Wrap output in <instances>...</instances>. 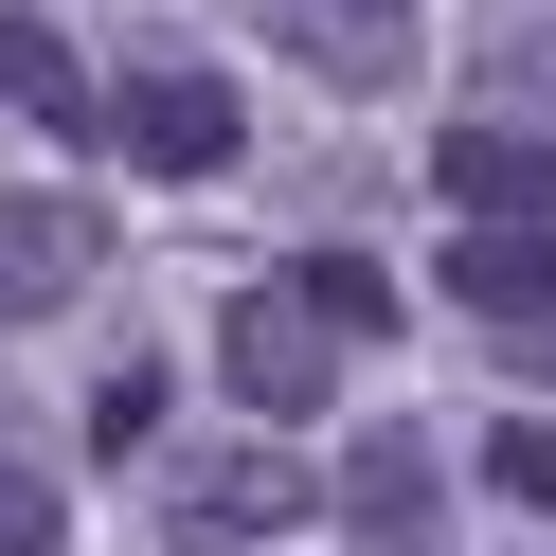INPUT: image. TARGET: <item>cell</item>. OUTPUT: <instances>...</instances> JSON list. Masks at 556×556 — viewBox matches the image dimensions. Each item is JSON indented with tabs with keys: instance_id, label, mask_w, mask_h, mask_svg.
Instances as JSON below:
<instances>
[{
	"instance_id": "1",
	"label": "cell",
	"mask_w": 556,
	"mask_h": 556,
	"mask_svg": "<svg viewBox=\"0 0 556 556\" xmlns=\"http://www.w3.org/2000/svg\"><path fill=\"white\" fill-rule=\"evenodd\" d=\"M144 520L180 556H252V539H305L324 484H305L288 431H216V448H162V467H144Z\"/></svg>"
},
{
	"instance_id": "2",
	"label": "cell",
	"mask_w": 556,
	"mask_h": 556,
	"mask_svg": "<svg viewBox=\"0 0 556 556\" xmlns=\"http://www.w3.org/2000/svg\"><path fill=\"white\" fill-rule=\"evenodd\" d=\"M233 144H252V90H233V73H198V54H126V73H109V162L216 180Z\"/></svg>"
},
{
	"instance_id": "3",
	"label": "cell",
	"mask_w": 556,
	"mask_h": 556,
	"mask_svg": "<svg viewBox=\"0 0 556 556\" xmlns=\"http://www.w3.org/2000/svg\"><path fill=\"white\" fill-rule=\"evenodd\" d=\"M216 377H233V431H305L324 377H341V341L305 324L288 288H233V305H216Z\"/></svg>"
},
{
	"instance_id": "4",
	"label": "cell",
	"mask_w": 556,
	"mask_h": 556,
	"mask_svg": "<svg viewBox=\"0 0 556 556\" xmlns=\"http://www.w3.org/2000/svg\"><path fill=\"white\" fill-rule=\"evenodd\" d=\"M431 198L467 233H556V126H503V109L431 126Z\"/></svg>"
},
{
	"instance_id": "5",
	"label": "cell",
	"mask_w": 556,
	"mask_h": 556,
	"mask_svg": "<svg viewBox=\"0 0 556 556\" xmlns=\"http://www.w3.org/2000/svg\"><path fill=\"white\" fill-rule=\"evenodd\" d=\"M90 269H109V216H90V198H54V180H0V324H54Z\"/></svg>"
},
{
	"instance_id": "6",
	"label": "cell",
	"mask_w": 556,
	"mask_h": 556,
	"mask_svg": "<svg viewBox=\"0 0 556 556\" xmlns=\"http://www.w3.org/2000/svg\"><path fill=\"white\" fill-rule=\"evenodd\" d=\"M0 109L54 126V144H109V73H90L54 18H18V0H0Z\"/></svg>"
},
{
	"instance_id": "7",
	"label": "cell",
	"mask_w": 556,
	"mask_h": 556,
	"mask_svg": "<svg viewBox=\"0 0 556 556\" xmlns=\"http://www.w3.org/2000/svg\"><path fill=\"white\" fill-rule=\"evenodd\" d=\"M252 18L305 73H359V90H395V54H413V0H252Z\"/></svg>"
},
{
	"instance_id": "8",
	"label": "cell",
	"mask_w": 556,
	"mask_h": 556,
	"mask_svg": "<svg viewBox=\"0 0 556 556\" xmlns=\"http://www.w3.org/2000/svg\"><path fill=\"white\" fill-rule=\"evenodd\" d=\"M448 305L503 324V341H556V233H467L448 252Z\"/></svg>"
},
{
	"instance_id": "9",
	"label": "cell",
	"mask_w": 556,
	"mask_h": 556,
	"mask_svg": "<svg viewBox=\"0 0 556 556\" xmlns=\"http://www.w3.org/2000/svg\"><path fill=\"white\" fill-rule=\"evenodd\" d=\"M431 503H448V467L413 431H359V448H341V520H359V539H431Z\"/></svg>"
},
{
	"instance_id": "10",
	"label": "cell",
	"mask_w": 556,
	"mask_h": 556,
	"mask_svg": "<svg viewBox=\"0 0 556 556\" xmlns=\"http://www.w3.org/2000/svg\"><path fill=\"white\" fill-rule=\"evenodd\" d=\"M288 305H305L324 341H377V324H395V269H377V252H305V269H288Z\"/></svg>"
},
{
	"instance_id": "11",
	"label": "cell",
	"mask_w": 556,
	"mask_h": 556,
	"mask_svg": "<svg viewBox=\"0 0 556 556\" xmlns=\"http://www.w3.org/2000/svg\"><path fill=\"white\" fill-rule=\"evenodd\" d=\"M0 556H73V503H54L37 448H0Z\"/></svg>"
},
{
	"instance_id": "12",
	"label": "cell",
	"mask_w": 556,
	"mask_h": 556,
	"mask_svg": "<svg viewBox=\"0 0 556 556\" xmlns=\"http://www.w3.org/2000/svg\"><path fill=\"white\" fill-rule=\"evenodd\" d=\"M484 484H503L520 520H556V413H520V431H484Z\"/></svg>"
},
{
	"instance_id": "13",
	"label": "cell",
	"mask_w": 556,
	"mask_h": 556,
	"mask_svg": "<svg viewBox=\"0 0 556 556\" xmlns=\"http://www.w3.org/2000/svg\"><path fill=\"white\" fill-rule=\"evenodd\" d=\"M144 431H162V377L109 359V377H90V448H144Z\"/></svg>"
}]
</instances>
